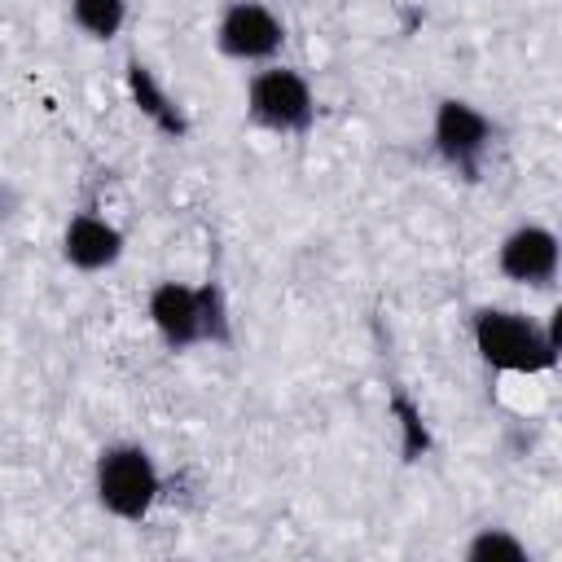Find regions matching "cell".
I'll use <instances>...</instances> for the list:
<instances>
[{
	"label": "cell",
	"mask_w": 562,
	"mask_h": 562,
	"mask_svg": "<svg viewBox=\"0 0 562 562\" xmlns=\"http://www.w3.org/2000/svg\"><path fill=\"white\" fill-rule=\"evenodd\" d=\"M558 263H562V246H558V233L549 224H518L496 246V268L514 285L544 290L558 277Z\"/></svg>",
	"instance_id": "52a82bcc"
},
{
	"label": "cell",
	"mask_w": 562,
	"mask_h": 562,
	"mask_svg": "<svg viewBox=\"0 0 562 562\" xmlns=\"http://www.w3.org/2000/svg\"><path fill=\"white\" fill-rule=\"evenodd\" d=\"M149 325L171 351H189L193 342H228V312L220 285H184L158 281L149 290Z\"/></svg>",
	"instance_id": "7a4b0ae2"
},
{
	"label": "cell",
	"mask_w": 562,
	"mask_h": 562,
	"mask_svg": "<svg viewBox=\"0 0 562 562\" xmlns=\"http://www.w3.org/2000/svg\"><path fill=\"white\" fill-rule=\"evenodd\" d=\"M70 22L88 40H114L127 22V0H70Z\"/></svg>",
	"instance_id": "30bf717a"
},
{
	"label": "cell",
	"mask_w": 562,
	"mask_h": 562,
	"mask_svg": "<svg viewBox=\"0 0 562 562\" xmlns=\"http://www.w3.org/2000/svg\"><path fill=\"white\" fill-rule=\"evenodd\" d=\"M430 140L439 149V158L465 176L479 171L487 145H492V119L465 101V97H443L435 105V123H430Z\"/></svg>",
	"instance_id": "8992f818"
},
{
	"label": "cell",
	"mask_w": 562,
	"mask_h": 562,
	"mask_svg": "<svg viewBox=\"0 0 562 562\" xmlns=\"http://www.w3.org/2000/svg\"><path fill=\"white\" fill-rule=\"evenodd\" d=\"M470 338L483 364L505 373H544L558 364V321L540 325L514 307H479L470 321Z\"/></svg>",
	"instance_id": "6da1fadb"
},
{
	"label": "cell",
	"mask_w": 562,
	"mask_h": 562,
	"mask_svg": "<svg viewBox=\"0 0 562 562\" xmlns=\"http://www.w3.org/2000/svg\"><path fill=\"white\" fill-rule=\"evenodd\" d=\"M127 92H132V101H136V110L158 127V132H167V136H184V114L171 105V97L162 92V83L154 79V70L145 66V61H127Z\"/></svg>",
	"instance_id": "9c48e42d"
},
{
	"label": "cell",
	"mask_w": 562,
	"mask_h": 562,
	"mask_svg": "<svg viewBox=\"0 0 562 562\" xmlns=\"http://www.w3.org/2000/svg\"><path fill=\"white\" fill-rule=\"evenodd\" d=\"M246 110L259 127L268 132H281V136H294V132H307L312 119H316V97H312V83L290 70V66H268V70H255V79L246 83Z\"/></svg>",
	"instance_id": "277c9868"
},
{
	"label": "cell",
	"mask_w": 562,
	"mask_h": 562,
	"mask_svg": "<svg viewBox=\"0 0 562 562\" xmlns=\"http://www.w3.org/2000/svg\"><path fill=\"white\" fill-rule=\"evenodd\" d=\"M391 408H395V417H400V430H404V461H417L426 448H430V439H426V426H422V413L404 400V395H395L391 400Z\"/></svg>",
	"instance_id": "7c38bea8"
},
{
	"label": "cell",
	"mask_w": 562,
	"mask_h": 562,
	"mask_svg": "<svg viewBox=\"0 0 562 562\" xmlns=\"http://www.w3.org/2000/svg\"><path fill=\"white\" fill-rule=\"evenodd\" d=\"M97 505L119 522H145L162 496V474L149 448L140 443H105L92 461Z\"/></svg>",
	"instance_id": "3957f363"
},
{
	"label": "cell",
	"mask_w": 562,
	"mask_h": 562,
	"mask_svg": "<svg viewBox=\"0 0 562 562\" xmlns=\"http://www.w3.org/2000/svg\"><path fill=\"white\" fill-rule=\"evenodd\" d=\"M215 48L228 61H272L285 48V22L263 0H228L215 22Z\"/></svg>",
	"instance_id": "5b68a950"
},
{
	"label": "cell",
	"mask_w": 562,
	"mask_h": 562,
	"mask_svg": "<svg viewBox=\"0 0 562 562\" xmlns=\"http://www.w3.org/2000/svg\"><path fill=\"white\" fill-rule=\"evenodd\" d=\"M13 211H18V189L9 180H0V224L13 220Z\"/></svg>",
	"instance_id": "4fadbf2b"
},
{
	"label": "cell",
	"mask_w": 562,
	"mask_h": 562,
	"mask_svg": "<svg viewBox=\"0 0 562 562\" xmlns=\"http://www.w3.org/2000/svg\"><path fill=\"white\" fill-rule=\"evenodd\" d=\"M61 259L75 272H105L123 259V228L97 211H79L61 228Z\"/></svg>",
	"instance_id": "ba28073f"
},
{
	"label": "cell",
	"mask_w": 562,
	"mask_h": 562,
	"mask_svg": "<svg viewBox=\"0 0 562 562\" xmlns=\"http://www.w3.org/2000/svg\"><path fill=\"white\" fill-rule=\"evenodd\" d=\"M461 553L465 562H531V549L509 527H479Z\"/></svg>",
	"instance_id": "8fae6325"
}]
</instances>
